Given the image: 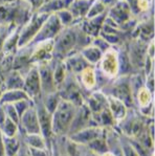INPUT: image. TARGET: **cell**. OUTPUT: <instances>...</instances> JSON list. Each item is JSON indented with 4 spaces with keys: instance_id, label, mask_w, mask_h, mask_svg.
I'll return each instance as SVG.
<instances>
[{
    "instance_id": "cell-1",
    "label": "cell",
    "mask_w": 155,
    "mask_h": 156,
    "mask_svg": "<svg viewBox=\"0 0 155 156\" xmlns=\"http://www.w3.org/2000/svg\"><path fill=\"white\" fill-rule=\"evenodd\" d=\"M78 106L71 102L61 99L58 106L51 113V133L56 137L66 136L69 133L72 119Z\"/></svg>"
},
{
    "instance_id": "cell-2",
    "label": "cell",
    "mask_w": 155,
    "mask_h": 156,
    "mask_svg": "<svg viewBox=\"0 0 155 156\" xmlns=\"http://www.w3.org/2000/svg\"><path fill=\"white\" fill-rule=\"evenodd\" d=\"M48 15L49 14L38 12L37 14H35L32 17V19L28 22H26V24H24L22 30L19 32L17 44L18 47H24L33 42V40L37 36L38 32L40 30L41 26L43 25V23L47 19Z\"/></svg>"
},
{
    "instance_id": "cell-3",
    "label": "cell",
    "mask_w": 155,
    "mask_h": 156,
    "mask_svg": "<svg viewBox=\"0 0 155 156\" xmlns=\"http://www.w3.org/2000/svg\"><path fill=\"white\" fill-rule=\"evenodd\" d=\"M104 79L113 80L120 73V63H118V52L115 48L109 47L105 50L101 58L100 70H97Z\"/></svg>"
},
{
    "instance_id": "cell-4",
    "label": "cell",
    "mask_w": 155,
    "mask_h": 156,
    "mask_svg": "<svg viewBox=\"0 0 155 156\" xmlns=\"http://www.w3.org/2000/svg\"><path fill=\"white\" fill-rule=\"evenodd\" d=\"M23 91L27 95L28 100L34 103L36 100L41 97V85L38 68L36 64H30L28 70L24 76V84Z\"/></svg>"
},
{
    "instance_id": "cell-5",
    "label": "cell",
    "mask_w": 155,
    "mask_h": 156,
    "mask_svg": "<svg viewBox=\"0 0 155 156\" xmlns=\"http://www.w3.org/2000/svg\"><path fill=\"white\" fill-rule=\"evenodd\" d=\"M18 126L22 128L23 134H41L34 104L20 116Z\"/></svg>"
},
{
    "instance_id": "cell-6",
    "label": "cell",
    "mask_w": 155,
    "mask_h": 156,
    "mask_svg": "<svg viewBox=\"0 0 155 156\" xmlns=\"http://www.w3.org/2000/svg\"><path fill=\"white\" fill-rule=\"evenodd\" d=\"M107 97V108L110 111V113L113 117L114 122L118 124L121 121L125 119V116L128 113L129 108L126 106L121 100L112 97V95H106Z\"/></svg>"
},
{
    "instance_id": "cell-7",
    "label": "cell",
    "mask_w": 155,
    "mask_h": 156,
    "mask_svg": "<svg viewBox=\"0 0 155 156\" xmlns=\"http://www.w3.org/2000/svg\"><path fill=\"white\" fill-rule=\"evenodd\" d=\"M78 82L88 92L97 90V73L93 66H87L78 73Z\"/></svg>"
},
{
    "instance_id": "cell-8",
    "label": "cell",
    "mask_w": 155,
    "mask_h": 156,
    "mask_svg": "<svg viewBox=\"0 0 155 156\" xmlns=\"http://www.w3.org/2000/svg\"><path fill=\"white\" fill-rule=\"evenodd\" d=\"M131 9L126 1H118L113 6L109 14V18L112 19L116 24H123L126 21L130 20Z\"/></svg>"
},
{
    "instance_id": "cell-9",
    "label": "cell",
    "mask_w": 155,
    "mask_h": 156,
    "mask_svg": "<svg viewBox=\"0 0 155 156\" xmlns=\"http://www.w3.org/2000/svg\"><path fill=\"white\" fill-rule=\"evenodd\" d=\"M93 1L94 0H71L67 6V9L71 14L72 18H82L87 15Z\"/></svg>"
},
{
    "instance_id": "cell-10",
    "label": "cell",
    "mask_w": 155,
    "mask_h": 156,
    "mask_svg": "<svg viewBox=\"0 0 155 156\" xmlns=\"http://www.w3.org/2000/svg\"><path fill=\"white\" fill-rule=\"evenodd\" d=\"M80 54L82 55L83 58L86 60L90 66H93L101 60L103 52L94 45H87V46L83 47L81 49Z\"/></svg>"
},
{
    "instance_id": "cell-11",
    "label": "cell",
    "mask_w": 155,
    "mask_h": 156,
    "mask_svg": "<svg viewBox=\"0 0 155 156\" xmlns=\"http://www.w3.org/2000/svg\"><path fill=\"white\" fill-rule=\"evenodd\" d=\"M21 144H22V140L19 138V134L13 137L2 136V145L4 148L5 156H15L21 147Z\"/></svg>"
},
{
    "instance_id": "cell-12",
    "label": "cell",
    "mask_w": 155,
    "mask_h": 156,
    "mask_svg": "<svg viewBox=\"0 0 155 156\" xmlns=\"http://www.w3.org/2000/svg\"><path fill=\"white\" fill-rule=\"evenodd\" d=\"M57 17H58L59 21H60L61 24L67 26L70 24L71 22H72L73 18L72 16H71V14L69 13L68 9H62V11L58 12V14H57Z\"/></svg>"
},
{
    "instance_id": "cell-13",
    "label": "cell",
    "mask_w": 155,
    "mask_h": 156,
    "mask_svg": "<svg viewBox=\"0 0 155 156\" xmlns=\"http://www.w3.org/2000/svg\"><path fill=\"white\" fill-rule=\"evenodd\" d=\"M100 156H116V155H114L113 153H111V152H109V151H107V152L103 153V154L100 155Z\"/></svg>"
}]
</instances>
